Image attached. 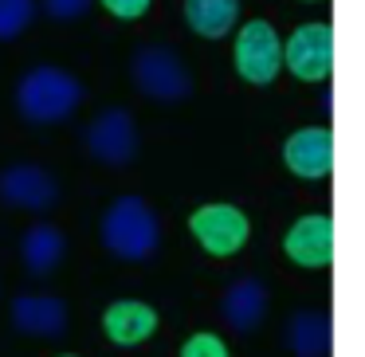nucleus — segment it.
Segmentation results:
<instances>
[{"label": "nucleus", "instance_id": "f257e3e1", "mask_svg": "<svg viewBox=\"0 0 365 357\" xmlns=\"http://www.w3.org/2000/svg\"><path fill=\"white\" fill-rule=\"evenodd\" d=\"M83 98H87V87H83L79 75H71L67 67L40 63L16 79L12 103H16L20 118L32 122V126H59L79 110Z\"/></svg>", "mask_w": 365, "mask_h": 357}, {"label": "nucleus", "instance_id": "f03ea898", "mask_svg": "<svg viewBox=\"0 0 365 357\" xmlns=\"http://www.w3.org/2000/svg\"><path fill=\"white\" fill-rule=\"evenodd\" d=\"M98 239L103 247L122 263H145L161 247V220L145 197H114L98 220Z\"/></svg>", "mask_w": 365, "mask_h": 357}, {"label": "nucleus", "instance_id": "7ed1b4c3", "mask_svg": "<svg viewBox=\"0 0 365 357\" xmlns=\"http://www.w3.org/2000/svg\"><path fill=\"white\" fill-rule=\"evenodd\" d=\"M130 79L153 103H185L192 95V71L165 43H142L130 59Z\"/></svg>", "mask_w": 365, "mask_h": 357}, {"label": "nucleus", "instance_id": "20e7f679", "mask_svg": "<svg viewBox=\"0 0 365 357\" xmlns=\"http://www.w3.org/2000/svg\"><path fill=\"white\" fill-rule=\"evenodd\" d=\"M189 236L200 244V252L212 259H232L252 239V220L232 200H208L189 212Z\"/></svg>", "mask_w": 365, "mask_h": 357}, {"label": "nucleus", "instance_id": "39448f33", "mask_svg": "<svg viewBox=\"0 0 365 357\" xmlns=\"http://www.w3.org/2000/svg\"><path fill=\"white\" fill-rule=\"evenodd\" d=\"M232 67L252 87H271L283 71V40H279L275 24L259 16L240 24L236 43H232Z\"/></svg>", "mask_w": 365, "mask_h": 357}, {"label": "nucleus", "instance_id": "423d86ee", "mask_svg": "<svg viewBox=\"0 0 365 357\" xmlns=\"http://www.w3.org/2000/svg\"><path fill=\"white\" fill-rule=\"evenodd\" d=\"M283 67L299 83H326L334 67V28L326 20H307L283 40Z\"/></svg>", "mask_w": 365, "mask_h": 357}, {"label": "nucleus", "instance_id": "0eeeda50", "mask_svg": "<svg viewBox=\"0 0 365 357\" xmlns=\"http://www.w3.org/2000/svg\"><path fill=\"white\" fill-rule=\"evenodd\" d=\"M138 142H142V138H138V122L126 106H106V110L83 130L87 153L95 161H103V165H110V169L130 165V161L138 157Z\"/></svg>", "mask_w": 365, "mask_h": 357}, {"label": "nucleus", "instance_id": "6e6552de", "mask_svg": "<svg viewBox=\"0 0 365 357\" xmlns=\"http://www.w3.org/2000/svg\"><path fill=\"white\" fill-rule=\"evenodd\" d=\"M0 200L20 212H48L59 205V177L36 161H16L0 169Z\"/></svg>", "mask_w": 365, "mask_h": 357}, {"label": "nucleus", "instance_id": "1a4fd4ad", "mask_svg": "<svg viewBox=\"0 0 365 357\" xmlns=\"http://www.w3.org/2000/svg\"><path fill=\"white\" fill-rule=\"evenodd\" d=\"M283 252L294 267L322 271L334 263V220L326 212H307L287 228Z\"/></svg>", "mask_w": 365, "mask_h": 357}, {"label": "nucleus", "instance_id": "9d476101", "mask_svg": "<svg viewBox=\"0 0 365 357\" xmlns=\"http://www.w3.org/2000/svg\"><path fill=\"white\" fill-rule=\"evenodd\" d=\"M283 165L299 181H326L334 173V134L326 126H302L287 134Z\"/></svg>", "mask_w": 365, "mask_h": 357}, {"label": "nucleus", "instance_id": "9b49d317", "mask_svg": "<svg viewBox=\"0 0 365 357\" xmlns=\"http://www.w3.org/2000/svg\"><path fill=\"white\" fill-rule=\"evenodd\" d=\"M161 314L145 299H114L103 310V333L118 349H138L158 333Z\"/></svg>", "mask_w": 365, "mask_h": 357}, {"label": "nucleus", "instance_id": "f8f14e48", "mask_svg": "<svg viewBox=\"0 0 365 357\" xmlns=\"http://www.w3.org/2000/svg\"><path fill=\"white\" fill-rule=\"evenodd\" d=\"M9 322L12 330L28 333V338H43V341H56L67 333V302L59 294H16L9 306Z\"/></svg>", "mask_w": 365, "mask_h": 357}, {"label": "nucleus", "instance_id": "ddd939ff", "mask_svg": "<svg viewBox=\"0 0 365 357\" xmlns=\"http://www.w3.org/2000/svg\"><path fill=\"white\" fill-rule=\"evenodd\" d=\"M267 314V286L259 279H236L220 294V318L232 333H252Z\"/></svg>", "mask_w": 365, "mask_h": 357}, {"label": "nucleus", "instance_id": "4468645a", "mask_svg": "<svg viewBox=\"0 0 365 357\" xmlns=\"http://www.w3.org/2000/svg\"><path fill=\"white\" fill-rule=\"evenodd\" d=\"M63 255H67V236L63 228H56L48 220H36L20 236V263H24V271L32 279H48L63 263Z\"/></svg>", "mask_w": 365, "mask_h": 357}, {"label": "nucleus", "instance_id": "2eb2a0df", "mask_svg": "<svg viewBox=\"0 0 365 357\" xmlns=\"http://www.w3.org/2000/svg\"><path fill=\"white\" fill-rule=\"evenodd\" d=\"M181 16L192 36H200V40H224V36H232V28L240 20V0H185Z\"/></svg>", "mask_w": 365, "mask_h": 357}, {"label": "nucleus", "instance_id": "dca6fc26", "mask_svg": "<svg viewBox=\"0 0 365 357\" xmlns=\"http://www.w3.org/2000/svg\"><path fill=\"white\" fill-rule=\"evenodd\" d=\"M283 338L294 357H326L330 353V318L322 310H299L287 318Z\"/></svg>", "mask_w": 365, "mask_h": 357}, {"label": "nucleus", "instance_id": "f3484780", "mask_svg": "<svg viewBox=\"0 0 365 357\" xmlns=\"http://www.w3.org/2000/svg\"><path fill=\"white\" fill-rule=\"evenodd\" d=\"M36 16V0H0V43L20 40Z\"/></svg>", "mask_w": 365, "mask_h": 357}, {"label": "nucleus", "instance_id": "a211bd4d", "mask_svg": "<svg viewBox=\"0 0 365 357\" xmlns=\"http://www.w3.org/2000/svg\"><path fill=\"white\" fill-rule=\"evenodd\" d=\"M177 357H232L228 353V341L212 330H197L181 341V353Z\"/></svg>", "mask_w": 365, "mask_h": 357}, {"label": "nucleus", "instance_id": "6ab92c4d", "mask_svg": "<svg viewBox=\"0 0 365 357\" xmlns=\"http://www.w3.org/2000/svg\"><path fill=\"white\" fill-rule=\"evenodd\" d=\"M91 4H95V0H43V12H48L51 20H59V24H71V20L87 16Z\"/></svg>", "mask_w": 365, "mask_h": 357}, {"label": "nucleus", "instance_id": "aec40b11", "mask_svg": "<svg viewBox=\"0 0 365 357\" xmlns=\"http://www.w3.org/2000/svg\"><path fill=\"white\" fill-rule=\"evenodd\" d=\"M110 16H118V20H142L145 12H150V4L153 0H98Z\"/></svg>", "mask_w": 365, "mask_h": 357}, {"label": "nucleus", "instance_id": "412c9836", "mask_svg": "<svg viewBox=\"0 0 365 357\" xmlns=\"http://www.w3.org/2000/svg\"><path fill=\"white\" fill-rule=\"evenodd\" d=\"M59 357H79V353H59Z\"/></svg>", "mask_w": 365, "mask_h": 357}, {"label": "nucleus", "instance_id": "4be33fe9", "mask_svg": "<svg viewBox=\"0 0 365 357\" xmlns=\"http://www.w3.org/2000/svg\"><path fill=\"white\" fill-rule=\"evenodd\" d=\"M302 4H318V0H302Z\"/></svg>", "mask_w": 365, "mask_h": 357}]
</instances>
